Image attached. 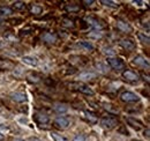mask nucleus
Segmentation results:
<instances>
[{
    "mask_svg": "<svg viewBox=\"0 0 150 141\" xmlns=\"http://www.w3.org/2000/svg\"><path fill=\"white\" fill-rule=\"evenodd\" d=\"M69 89L72 90H76V91H80L84 95H89V96H92L94 95V90L91 88H89L87 85L82 83V82H71L68 85Z\"/></svg>",
    "mask_w": 150,
    "mask_h": 141,
    "instance_id": "nucleus-1",
    "label": "nucleus"
},
{
    "mask_svg": "<svg viewBox=\"0 0 150 141\" xmlns=\"http://www.w3.org/2000/svg\"><path fill=\"white\" fill-rule=\"evenodd\" d=\"M107 63H109L110 67L113 68V69H116V71H122L126 67L125 64H124V61L121 59H119V58H116V57L107 58Z\"/></svg>",
    "mask_w": 150,
    "mask_h": 141,
    "instance_id": "nucleus-2",
    "label": "nucleus"
},
{
    "mask_svg": "<svg viewBox=\"0 0 150 141\" xmlns=\"http://www.w3.org/2000/svg\"><path fill=\"white\" fill-rule=\"evenodd\" d=\"M118 125V120L112 117H104L100 119V126L104 130H112Z\"/></svg>",
    "mask_w": 150,
    "mask_h": 141,
    "instance_id": "nucleus-3",
    "label": "nucleus"
},
{
    "mask_svg": "<svg viewBox=\"0 0 150 141\" xmlns=\"http://www.w3.org/2000/svg\"><path fill=\"white\" fill-rule=\"evenodd\" d=\"M120 98H121V101H124V102H126V103H133V102L140 101V97H139L136 94L132 93V91H124V93L121 94Z\"/></svg>",
    "mask_w": 150,
    "mask_h": 141,
    "instance_id": "nucleus-4",
    "label": "nucleus"
},
{
    "mask_svg": "<svg viewBox=\"0 0 150 141\" xmlns=\"http://www.w3.org/2000/svg\"><path fill=\"white\" fill-rule=\"evenodd\" d=\"M122 78H124L126 81L132 82V83H136V82L140 80L139 74L135 73V72H133V71H129V69H127V71H125V72L122 73Z\"/></svg>",
    "mask_w": 150,
    "mask_h": 141,
    "instance_id": "nucleus-5",
    "label": "nucleus"
},
{
    "mask_svg": "<svg viewBox=\"0 0 150 141\" xmlns=\"http://www.w3.org/2000/svg\"><path fill=\"white\" fill-rule=\"evenodd\" d=\"M54 125L61 130H66L68 126H69V119L64 117V116H60V117H57L56 120H54Z\"/></svg>",
    "mask_w": 150,
    "mask_h": 141,
    "instance_id": "nucleus-6",
    "label": "nucleus"
},
{
    "mask_svg": "<svg viewBox=\"0 0 150 141\" xmlns=\"http://www.w3.org/2000/svg\"><path fill=\"white\" fill-rule=\"evenodd\" d=\"M10 98L17 103H23L27 101V95L24 93H21V91H13L10 93Z\"/></svg>",
    "mask_w": 150,
    "mask_h": 141,
    "instance_id": "nucleus-7",
    "label": "nucleus"
},
{
    "mask_svg": "<svg viewBox=\"0 0 150 141\" xmlns=\"http://www.w3.org/2000/svg\"><path fill=\"white\" fill-rule=\"evenodd\" d=\"M133 64L136 65V66H140V67H146V68H149L150 67L149 61L144 57H142V56H136L133 59Z\"/></svg>",
    "mask_w": 150,
    "mask_h": 141,
    "instance_id": "nucleus-8",
    "label": "nucleus"
},
{
    "mask_svg": "<svg viewBox=\"0 0 150 141\" xmlns=\"http://www.w3.org/2000/svg\"><path fill=\"white\" fill-rule=\"evenodd\" d=\"M116 24H117V28L122 32H131L132 31V27L128 23H126L125 21H122V20H117Z\"/></svg>",
    "mask_w": 150,
    "mask_h": 141,
    "instance_id": "nucleus-9",
    "label": "nucleus"
},
{
    "mask_svg": "<svg viewBox=\"0 0 150 141\" xmlns=\"http://www.w3.org/2000/svg\"><path fill=\"white\" fill-rule=\"evenodd\" d=\"M120 45H121L125 50H127V51H133V50L135 49V44H134L131 39H128V38H122V39H120Z\"/></svg>",
    "mask_w": 150,
    "mask_h": 141,
    "instance_id": "nucleus-10",
    "label": "nucleus"
},
{
    "mask_svg": "<svg viewBox=\"0 0 150 141\" xmlns=\"http://www.w3.org/2000/svg\"><path fill=\"white\" fill-rule=\"evenodd\" d=\"M97 78V74L94 72H82L78 74V79L80 80H94Z\"/></svg>",
    "mask_w": 150,
    "mask_h": 141,
    "instance_id": "nucleus-11",
    "label": "nucleus"
},
{
    "mask_svg": "<svg viewBox=\"0 0 150 141\" xmlns=\"http://www.w3.org/2000/svg\"><path fill=\"white\" fill-rule=\"evenodd\" d=\"M35 120L38 123V124H47L49 123V116L45 115V113H36L35 115Z\"/></svg>",
    "mask_w": 150,
    "mask_h": 141,
    "instance_id": "nucleus-12",
    "label": "nucleus"
},
{
    "mask_svg": "<svg viewBox=\"0 0 150 141\" xmlns=\"http://www.w3.org/2000/svg\"><path fill=\"white\" fill-rule=\"evenodd\" d=\"M42 39L46 43H56L57 42V35H54L52 32H45L42 36Z\"/></svg>",
    "mask_w": 150,
    "mask_h": 141,
    "instance_id": "nucleus-13",
    "label": "nucleus"
},
{
    "mask_svg": "<svg viewBox=\"0 0 150 141\" xmlns=\"http://www.w3.org/2000/svg\"><path fill=\"white\" fill-rule=\"evenodd\" d=\"M22 61L29 66H37L38 65V60L35 57H30V56H24L22 58Z\"/></svg>",
    "mask_w": 150,
    "mask_h": 141,
    "instance_id": "nucleus-14",
    "label": "nucleus"
},
{
    "mask_svg": "<svg viewBox=\"0 0 150 141\" xmlns=\"http://www.w3.org/2000/svg\"><path fill=\"white\" fill-rule=\"evenodd\" d=\"M77 45H78L80 47L84 49V50H88V51H92V50H94V45H92L91 43H89V42H85V41H80V42L77 43Z\"/></svg>",
    "mask_w": 150,
    "mask_h": 141,
    "instance_id": "nucleus-15",
    "label": "nucleus"
},
{
    "mask_svg": "<svg viewBox=\"0 0 150 141\" xmlns=\"http://www.w3.org/2000/svg\"><path fill=\"white\" fill-rule=\"evenodd\" d=\"M29 10H30V13H31V14H34V15H38V14H41V13L43 12V7H42V6H39V5H31Z\"/></svg>",
    "mask_w": 150,
    "mask_h": 141,
    "instance_id": "nucleus-16",
    "label": "nucleus"
},
{
    "mask_svg": "<svg viewBox=\"0 0 150 141\" xmlns=\"http://www.w3.org/2000/svg\"><path fill=\"white\" fill-rule=\"evenodd\" d=\"M87 21H88V23L90 24V25H92L95 29H102L103 28V25L96 20V19H92V17H89V19H87Z\"/></svg>",
    "mask_w": 150,
    "mask_h": 141,
    "instance_id": "nucleus-17",
    "label": "nucleus"
},
{
    "mask_svg": "<svg viewBox=\"0 0 150 141\" xmlns=\"http://www.w3.org/2000/svg\"><path fill=\"white\" fill-rule=\"evenodd\" d=\"M127 123H128L131 126H133L135 130L142 129V124H141L140 122H138V120H134L133 118H127Z\"/></svg>",
    "mask_w": 150,
    "mask_h": 141,
    "instance_id": "nucleus-18",
    "label": "nucleus"
},
{
    "mask_svg": "<svg viewBox=\"0 0 150 141\" xmlns=\"http://www.w3.org/2000/svg\"><path fill=\"white\" fill-rule=\"evenodd\" d=\"M51 138L53 139V141H69L67 138L63 137L61 134H59L57 132H51Z\"/></svg>",
    "mask_w": 150,
    "mask_h": 141,
    "instance_id": "nucleus-19",
    "label": "nucleus"
},
{
    "mask_svg": "<svg viewBox=\"0 0 150 141\" xmlns=\"http://www.w3.org/2000/svg\"><path fill=\"white\" fill-rule=\"evenodd\" d=\"M10 14H13V9L12 8L6 7V6H1L0 7V15L6 16V15H10Z\"/></svg>",
    "mask_w": 150,
    "mask_h": 141,
    "instance_id": "nucleus-20",
    "label": "nucleus"
},
{
    "mask_svg": "<svg viewBox=\"0 0 150 141\" xmlns=\"http://www.w3.org/2000/svg\"><path fill=\"white\" fill-rule=\"evenodd\" d=\"M13 8H14L15 10H22V9L25 8V3H24L23 1H15V2L13 3Z\"/></svg>",
    "mask_w": 150,
    "mask_h": 141,
    "instance_id": "nucleus-21",
    "label": "nucleus"
},
{
    "mask_svg": "<svg viewBox=\"0 0 150 141\" xmlns=\"http://www.w3.org/2000/svg\"><path fill=\"white\" fill-rule=\"evenodd\" d=\"M138 37H139V39H140L142 43L149 44L150 38H149V36H148V35H144L143 32H138Z\"/></svg>",
    "mask_w": 150,
    "mask_h": 141,
    "instance_id": "nucleus-22",
    "label": "nucleus"
},
{
    "mask_svg": "<svg viewBox=\"0 0 150 141\" xmlns=\"http://www.w3.org/2000/svg\"><path fill=\"white\" fill-rule=\"evenodd\" d=\"M100 3H103L106 7H112V8H117L118 7V2H114V1H111V0H102Z\"/></svg>",
    "mask_w": 150,
    "mask_h": 141,
    "instance_id": "nucleus-23",
    "label": "nucleus"
},
{
    "mask_svg": "<svg viewBox=\"0 0 150 141\" xmlns=\"http://www.w3.org/2000/svg\"><path fill=\"white\" fill-rule=\"evenodd\" d=\"M84 113L87 115V118H88L89 123H92V124H95V123L97 122V118H96V116H95V115H92L91 112H89V111H85Z\"/></svg>",
    "mask_w": 150,
    "mask_h": 141,
    "instance_id": "nucleus-24",
    "label": "nucleus"
},
{
    "mask_svg": "<svg viewBox=\"0 0 150 141\" xmlns=\"http://www.w3.org/2000/svg\"><path fill=\"white\" fill-rule=\"evenodd\" d=\"M96 67H97L102 73H105V72L107 71V67H106L105 65H103L102 63H96Z\"/></svg>",
    "mask_w": 150,
    "mask_h": 141,
    "instance_id": "nucleus-25",
    "label": "nucleus"
},
{
    "mask_svg": "<svg viewBox=\"0 0 150 141\" xmlns=\"http://www.w3.org/2000/svg\"><path fill=\"white\" fill-rule=\"evenodd\" d=\"M56 111L57 112H66L67 111V107H65V105H60V104H58L57 107H56Z\"/></svg>",
    "mask_w": 150,
    "mask_h": 141,
    "instance_id": "nucleus-26",
    "label": "nucleus"
},
{
    "mask_svg": "<svg viewBox=\"0 0 150 141\" xmlns=\"http://www.w3.org/2000/svg\"><path fill=\"white\" fill-rule=\"evenodd\" d=\"M80 9V7L78 6H69V5H67L66 6V10H68V12H77Z\"/></svg>",
    "mask_w": 150,
    "mask_h": 141,
    "instance_id": "nucleus-27",
    "label": "nucleus"
},
{
    "mask_svg": "<svg viewBox=\"0 0 150 141\" xmlns=\"http://www.w3.org/2000/svg\"><path fill=\"white\" fill-rule=\"evenodd\" d=\"M64 25H65V27H68V28H74V23H73V21L67 20V19H65V20H64Z\"/></svg>",
    "mask_w": 150,
    "mask_h": 141,
    "instance_id": "nucleus-28",
    "label": "nucleus"
},
{
    "mask_svg": "<svg viewBox=\"0 0 150 141\" xmlns=\"http://www.w3.org/2000/svg\"><path fill=\"white\" fill-rule=\"evenodd\" d=\"M73 141H85V137L83 134H77L73 139Z\"/></svg>",
    "mask_w": 150,
    "mask_h": 141,
    "instance_id": "nucleus-29",
    "label": "nucleus"
},
{
    "mask_svg": "<svg viewBox=\"0 0 150 141\" xmlns=\"http://www.w3.org/2000/svg\"><path fill=\"white\" fill-rule=\"evenodd\" d=\"M94 2H95L94 0H83V1H82V3H83L85 7H89V6H91Z\"/></svg>",
    "mask_w": 150,
    "mask_h": 141,
    "instance_id": "nucleus-30",
    "label": "nucleus"
},
{
    "mask_svg": "<svg viewBox=\"0 0 150 141\" xmlns=\"http://www.w3.org/2000/svg\"><path fill=\"white\" fill-rule=\"evenodd\" d=\"M104 53H105V54H107V53H109V54H113L114 51H113V49H110V47L106 49V47H105V49H104Z\"/></svg>",
    "mask_w": 150,
    "mask_h": 141,
    "instance_id": "nucleus-31",
    "label": "nucleus"
},
{
    "mask_svg": "<svg viewBox=\"0 0 150 141\" xmlns=\"http://www.w3.org/2000/svg\"><path fill=\"white\" fill-rule=\"evenodd\" d=\"M119 132H124V134H125V135H129V134H128V131H127V130L120 129V130H119Z\"/></svg>",
    "mask_w": 150,
    "mask_h": 141,
    "instance_id": "nucleus-32",
    "label": "nucleus"
},
{
    "mask_svg": "<svg viewBox=\"0 0 150 141\" xmlns=\"http://www.w3.org/2000/svg\"><path fill=\"white\" fill-rule=\"evenodd\" d=\"M146 137L149 138V130H146Z\"/></svg>",
    "mask_w": 150,
    "mask_h": 141,
    "instance_id": "nucleus-33",
    "label": "nucleus"
},
{
    "mask_svg": "<svg viewBox=\"0 0 150 141\" xmlns=\"http://www.w3.org/2000/svg\"><path fill=\"white\" fill-rule=\"evenodd\" d=\"M3 138H5V137H3V134H1V133H0V140H3Z\"/></svg>",
    "mask_w": 150,
    "mask_h": 141,
    "instance_id": "nucleus-34",
    "label": "nucleus"
},
{
    "mask_svg": "<svg viewBox=\"0 0 150 141\" xmlns=\"http://www.w3.org/2000/svg\"><path fill=\"white\" fill-rule=\"evenodd\" d=\"M134 3H139L140 5V3H142V1H134Z\"/></svg>",
    "mask_w": 150,
    "mask_h": 141,
    "instance_id": "nucleus-35",
    "label": "nucleus"
},
{
    "mask_svg": "<svg viewBox=\"0 0 150 141\" xmlns=\"http://www.w3.org/2000/svg\"><path fill=\"white\" fill-rule=\"evenodd\" d=\"M14 141H24V140H22V139H15Z\"/></svg>",
    "mask_w": 150,
    "mask_h": 141,
    "instance_id": "nucleus-36",
    "label": "nucleus"
},
{
    "mask_svg": "<svg viewBox=\"0 0 150 141\" xmlns=\"http://www.w3.org/2000/svg\"><path fill=\"white\" fill-rule=\"evenodd\" d=\"M133 141H140V140H133Z\"/></svg>",
    "mask_w": 150,
    "mask_h": 141,
    "instance_id": "nucleus-37",
    "label": "nucleus"
},
{
    "mask_svg": "<svg viewBox=\"0 0 150 141\" xmlns=\"http://www.w3.org/2000/svg\"><path fill=\"white\" fill-rule=\"evenodd\" d=\"M0 21H1V19H0Z\"/></svg>",
    "mask_w": 150,
    "mask_h": 141,
    "instance_id": "nucleus-38",
    "label": "nucleus"
}]
</instances>
